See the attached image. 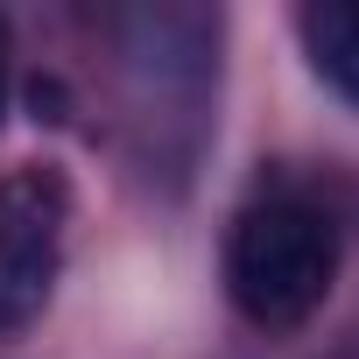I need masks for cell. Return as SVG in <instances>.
Masks as SVG:
<instances>
[{
    "label": "cell",
    "mask_w": 359,
    "mask_h": 359,
    "mask_svg": "<svg viewBox=\"0 0 359 359\" xmlns=\"http://www.w3.org/2000/svg\"><path fill=\"white\" fill-rule=\"evenodd\" d=\"M338 282V219L275 184L233 212L226 233V296L254 331H296L324 310Z\"/></svg>",
    "instance_id": "1"
},
{
    "label": "cell",
    "mask_w": 359,
    "mask_h": 359,
    "mask_svg": "<svg viewBox=\"0 0 359 359\" xmlns=\"http://www.w3.org/2000/svg\"><path fill=\"white\" fill-rule=\"evenodd\" d=\"M64 226H71V184L57 169L29 162L0 184V331L43 317L64 268Z\"/></svg>",
    "instance_id": "2"
},
{
    "label": "cell",
    "mask_w": 359,
    "mask_h": 359,
    "mask_svg": "<svg viewBox=\"0 0 359 359\" xmlns=\"http://www.w3.org/2000/svg\"><path fill=\"white\" fill-rule=\"evenodd\" d=\"M212 36L219 22L198 8H134L120 22V50L141 106H176V120H198L212 85Z\"/></svg>",
    "instance_id": "3"
},
{
    "label": "cell",
    "mask_w": 359,
    "mask_h": 359,
    "mask_svg": "<svg viewBox=\"0 0 359 359\" xmlns=\"http://www.w3.org/2000/svg\"><path fill=\"white\" fill-rule=\"evenodd\" d=\"M296 36H303L310 71L345 106H359V0H310L296 15Z\"/></svg>",
    "instance_id": "4"
},
{
    "label": "cell",
    "mask_w": 359,
    "mask_h": 359,
    "mask_svg": "<svg viewBox=\"0 0 359 359\" xmlns=\"http://www.w3.org/2000/svg\"><path fill=\"white\" fill-rule=\"evenodd\" d=\"M0 113H8V22H0Z\"/></svg>",
    "instance_id": "5"
}]
</instances>
